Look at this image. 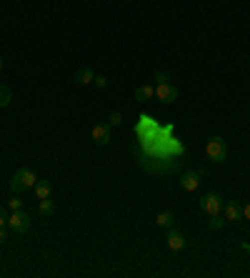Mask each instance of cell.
<instances>
[{
    "label": "cell",
    "mask_w": 250,
    "mask_h": 278,
    "mask_svg": "<svg viewBox=\"0 0 250 278\" xmlns=\"http://www.w3.org/2000/svg\"><path fill=\"white\" fill-rule=\"evenodd\" d=\"M35 183H38V176H35L33 168H18L13 173V178H10V190L20 193L25 188H35Z\"/></svg>",
    "instance_id": "1"
},
{
    "label": "cell",
    "mask_w": 250,
    "mask_h": 278,
    "mask_svg": "<svg viewBox=\"0 0 250 278\" xmlns=\"http://www.w3.org/2000/svg\"><path fill=\"white\" fill-rule=\"evenodd\" d=\"M205 153H208V158H210L213 163H223V160L228 158V146H225V140H223L220 136H213V138H208V143H205Z\"/></svg>",
    "instance_id": "2"
},
{
    "label": "cell",
    "mask_w": 250,
    "mask_h": 278,
    "mask_svg": "<svg viewBox=\"0 0 250 278\" xmlns=\"http://www.w3.org/2000/svg\"><path fill=\"white\" fill-rule=\"evenodd\" d=\"M8 226H10L13 233H25V230L30 228V216H28L23 208H20V210H13L10 218H8Z\"/></svg>",
    "instance_id": "3"
},
{
    "label": "cell",
    "mask_w": 250,
    "mask_h": 278,
    "mask_svg": "<svg viewBox=\"0 0 250 278\" xmlns=\"http://www.w3.org/2000/svg\"><path fill=\"white\" fill-rule=\"evenodd\" d=\"M223 198L218 196V193H205L203 198H200V208H203V213H208V216H213V213H220L223 210Z\"/></svg>",
    "instance_id": "4"
},
{
    "label": "cell",
    "mask_w": 250,
    "mask_h": 278,
    "mask_svg": "<svg viewBox=\"0 0 250 278\" xmlns=\"http://www.w3.org/2000/svg\"><path fill=\"white\" fill-rule=\"evenodd\" d=\"M155 98L160 103H175L178 100V88L170 86V83H158L155 86Z\"/></svg>",
    "instance_id": "5"
},
{
    "label": "cell",
    "mask_w": 250,
    "mask_h": 278,
    "mask_svg": "<svg viewBox=\"0 0 250 278\" xmlns=\"http://www.w3.org/2000/svg\"><path fill=\"white\" fill-rule=\"evenodd\" d=\"M90 138L95 140V146H108V143H110V123H98V126H93Z\"/></svg>",
    "instance_id": "6"
},
{
    "label": "cell",
    "mask_w": 250,
    "mask_h": 278,
    "mask_svg": "<svg viewBox=\"0 0 250 278\" xmlns=\"http://www.w3.org/2000/svg\"><path fill=\"white\" fill-rule=\"evenodd\" d=\"M198 186H200V173H198V170H185V173L180 176V188H183V190L193 193V190H198Z\"/></svg>",
    "instance_id": "7"
},
{
    "label": "cell",
    "mask_w": 250,
    "mask_h": 278,
    "mask_svg": "<svg viewBox=\"0 0 250 278\" xmlns=\"http://www.w3.org/2000/svg\"><path fill=\"white\" fill-rule=\"evenodd\" d=\"M223 208H225V218L228 220H240L243 218V206L238 200H225Z\"/></svg>",
    "instance_id": "8"
},
{
    "label": "cell",
    "mask_w": 250,
    "mask_h": 278,
    "mask_svg": "<svg viewBox=\"0 0 250 278\" xmlns=\"http://www.w3.org/2000/svg\"><path fill=\"white\" fill-rule=\"evenodd\" d=\"M95 80V73H93V68H80L75 76H73V83H78V86H88V83H93Z\"/></svg>",
    "instance_id": "9"
},
{
    "label": "cell",
    "mask_w": 250,
    "mask_h": 278,
    "mask_svg": "<svg viewBox=\"0 0 250 278\" xmlns=\"http://www.w3.org/2000/svg\"><path fill=\"white\" fill-rule=\"evenodd\" d=\"M165 243H168L170 250H183V248H185V238H183L178 230H170L168 238H165Z\"/></svg>",
    "instance_id": "10"
},
{
    "label": "cell",
    "mask_w": 250,
    "mask_h": 278,
    "mask_svg": "<svg viewBox=\"0 0 250 278\" xmlns=\"http://www.w3.org/2000/svg\"><path fill=\"white\" fill-rule=\"evenodd\" d=\"M155 96V88L153 86H140V88H135V100L138 103H145V100H150Z\"/></svg>",
    "instance_id": "11"
},
{
    "label": "cell",
    "mask_w": 250,
    "mask_h": 278,
    "mask_svg": "<svg viewBox=\"0 0 250 278\" xmlns=\"http://www.w3.org/2000/svg\"><path fill=\"white\" fill-rule=\"evenodd\" d=\"M50 193H53V186H50V180H38V183H35V196H38V200H43V198H50Z\"/></svg>",
    "instance_id": "12"
},
{
    "label": "cell",
    "mask_w": 250,
    "mask_h": 278,
    "mask_svg": "<svg viewBox=\"0 0 250 278\" xmlns=\"http://www.w3.org/2000/svg\"><path fill=\"white\" fill-rule=\"evenodd\" d=\"M155 223H158L160 228H170V226L175 223V218H173V213H170V210H160V213L155 216Z\"/></svg>",
    "instance_id": "13"
},
{
    "label": "cell",
    "mask_w": 250,
    "mask_h": 278,
    "mask_svg": "<svg viewBox=\"0 0 250 278\" xmlns=\"http://www.w3.org/2000/svg\"><path fill=\"white\" fill-rule=\"evenodd\" d=\"M38 208H40V213H43V216H53V210H55V206H53V200H50V198H43Z\"/></svg>",
    "instance_id": "14"
},
{
    "label": "cell",
    "mask_w": 250,
    "mask_h": 278,
    "mask_svg": "<svg viewBox=\"0 0 250 278\" xmlns=\"http://www.w3.org/2000/svg\"><path fill=\"white\" fill-rule=\"evenodd\" d=\"M10 103V88L0 83V108H5Z\"/></svg>",
    "instance_id": "15"
},
{
    "label": "cell",
    "mask_w": 250,
    "mask_h": 278,
    "mask_svg": "<svg viewBox=\"0 0 250 278\" xmlns=\"http://www.w3.org/2000/svg\"><path fill=\"white\" fill-rule=\"evenodd\" d=\"M223 220H225V218H223L220 213H213L208 223H210V228H223Z\"/></svg>",
    "instance_id": "16"
},
{
    "label": "cell",
    "mask_w": 250,
    "mask_h": 278,
    "mask_svg": "<svg viewBox=\"0 0 250 278\" xmlns=\"http://www.w3.org/2000/svg\"><path fill=\"white\" fill-rule=\"evenodd\" d=\"M8 208H10V210H20V208H23V200L13 196V198H8Z\"/></svg>",
    "instance_id": "17"
},
{
    "label": "cell",
    "mask_w": 250,
    "mask_h": 278,
    "mask_svg": "<svg viewBox=\"0 0 250 278\" xmlns=\"http://www.w3.org/2000/svg\"><path fill=\"white\" fill-rule=\"evenodd\" d=\"M108 123H110V128H113V126H120V123H123V113H118V110H115V113L108 118Z\"/></svg>",
    "instance_id": "18"
},
{
    "label": "cell",
    "mask_w": 250,
    "mask_h": 278,
    "mask_svg": "<svg viewBox=\"0 0 250 278\" xmlns=\"http://www.w3.org/2000/svg\"><path fill=\"white\" fill-rule=\"evenodd\" d=\"M93 83H95V88H100V90H103V88L108 86V78H105V76H95V80H93Z\"/></svg>",
    "instance_id": "19"
},
{
    "label": "cell",
    "mask_w": 250,
    "mask_h": 278,
    "mask_svg": "<svg viewBox=\"0 0 250 278\" xmlns=\"http://www.w3.org/2000/svg\"><path fill=\"white\" fill-rule=\"evenodd\" d=\"M155 80H158V83H168L170 78H168V73H163V70H155Z\"/></svg>",
    "instance_id": "20"
},
{
    "label": "cell",
    "mask_w": 250,
    "mask_h": 278,
    "mask_svg": "<svg viewBox=\"0 0 250 278\" xmlns=\"http://www.w3.org/2000/svg\"><path fill=\"white\" fill-rule=\"evenodd\" d=\"M8 223V216H5V208L0 206V226H5Z\"/></svg>",
    "instance_id": "21"
},
{
    "label": "cell",
    "mask_w": 250,
    "mask_h": 278,
    "mask_svg": "<svg viewBox=\"0 0 250 278\" xmlns=\"http://www.w3.org/2000/svg\"><path fill=\"white\" fill-rule=\"evenodd\" d=\"M243 216L250 220V203H245V208H243Z\"/></svg>",
    "instance_id": "22"
},
{
    "label": "cell",
    "mask_w": 250,
    "mask_h": 278,
    "mask_svg": "<svg viewBox=\"0 0 250 278\" xmlns=\"http://www.w3.org/2000/svg\"><path fill=\"white\" fill-rule=\"evenodd\" d=\"M0 243H5V226H0Z\"/></svg>",
    "instance_id": "23"
},
{
    "label": "cell",
    "mask_w": 250,
    "mask_h": 278,
    "mask_svg": "<svg viewBox=\"0 0 250 278\" xmlns=\"http://www.w3.org/2000/svg\"><path fill=\"white\" fill-rule=\"evenodd\" d=\"M240 248H243L245 253H250V243H240Z\"/></svg>",
    "instance_id": "24"
},
{
    "label": "cell",
    "mask_w": 250,
    "mask_h": 278,
    "mask_svg": "<svg viewBox=\"0 0 250 278\" xmlns=\"http://www.w3.org/2000/svg\"><path fill=\"white\" fill-rule=\"evenodd\" d=\"M0 73H3V58H0Z\"/></svg>",
    "instance_id": "25"
}]
</instances>
